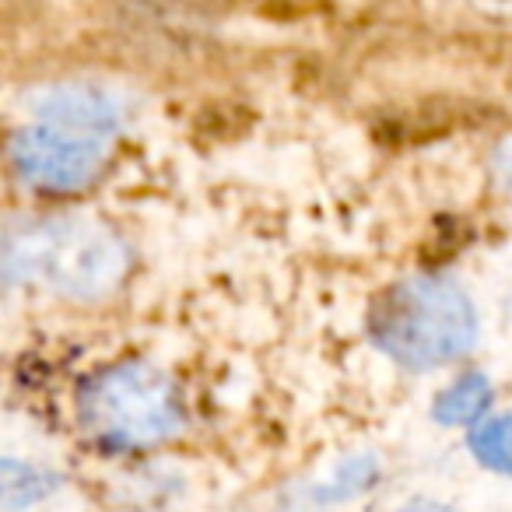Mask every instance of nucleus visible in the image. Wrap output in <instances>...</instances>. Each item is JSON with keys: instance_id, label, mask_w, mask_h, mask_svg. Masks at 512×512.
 Masks as SVG:
<instances>
[{"instance_id": "f257e3e1", "label": "nucleus", "mask_w": 512, "mask_h": 512, "mask_svg": "<svg viewBox=\"0 0 512 512\" xmlns=\"http://www.w3.org/2000/svg\"><path fill=\"white\" fill-rule=\"evenodd\" d=\"M32 116L36 123L11 141V158L25 183L53 193L92 183L123 127L120 99L95 85L46 88L32 102Z\"/></svg>"}, {"instance_id": "9d476101", "label": "nucleus", "mask_w": 512, "mask_h": 512, "mask_svg": "<svg viewBox=\"0 0 512 512\" xmlns=\"http://www.w3.org/2000/svg\"><path fill=\"white\" fill-rule=\"evenodd\" d=\"M400 512H456V509H449V505H442V502H432V498H414V502H407Z\"/></svg>"}, {"instance_id": "39448f33", "label": "nucleus", "mask_w": 512, "mask_h": 512, "mask_svg": "<svg viewBox=\"0 0 512 512\" xmlns=\"http://www.w3.org/2000/svg\"><path fill=\"white\" fill-rule=\"evenodd\" d=\"M491 404V383L481 372L460 376L439 400H435L432 414L439 425H474Z\"/></svg>"}, {"instance_id": "20e7f679", "label": "nucleus", "mask_w": 512, "mask_h": 512, "mask_svg": "<svg viewBox=\"0 0 512 512\" xmlns=\"http://www.w3.org/2000/svg\"><path fill=\"white\" fill-rule=\"evenodd\" d=\"M81 425L109 449H141L172 439L183 414L169 376L144 362H123L85 383Z\"/></svg>"}, {"instance_id": "1a4fd4ad", "label": "nucleus", "mask_w": 512, "mask_h": 512, "mask_svg": "<svg viewBox=\"0 0 512 512\" xmlns=\"http://www.w3.org/2000/svg\"><path fill=\"white\" fill-rule=\"evenodd\" d=\"M491 172H495L498 186H502L505 193H512V137H505L495 148V155H491Z\"/></svg>"}, {"instance_id": "6e6552de", "label": "nucleus", "mask_w": 512, "mask_h": 512, "mask_svg": "<svg viewBox=\"0 0 512 512\" xmlns=\"http://www.w3.org/2000/svg\"><path fill=\"white\" fill-rule=\"evenodd\" d=\"M379 467L372 456H355V460H344L341 470L334 474V481L323 484L320 491H316V498L320 502H341V498H351L358 495V491H365L372 481H376Z\"/></svg>"}, {"instance_id": "0eeeda50", "label": "nucleus", "mask_w": 512, "mask_h": 512, "mask_svg": "<svg viewBox=\"0 0 512 512\" xmlns=\"http://www.w3.org/2000/svg\"><path fill=\"white\" fill-rule=\"evenodd\" d=\"M57 477L46 474L39 467H25L18 460H4V505L8 509H22V505L39 502L43 495H50Z\"/></svg>"}, {"instance_id": "7ed1b4c3", "label": "nucleus", "mask_w": 512, "mask_h": 512, "mask_svg": "<svg viewBox=\"0 0 512 512\" xmlns=\"http://www.w3.org/2000/svg\"><path fill=\"white\" fill-rule=\"evenodd\" d=\"M127 256L102 225L85 218H50L8 242L11 281H29L67 299H99L123 278Z\"/></svg>"}, {"instance_id": "423d86ee", "label": "nucleus", "mask_w": 512, "mask_h": 512, "mask_svg": "<svg viewBox=\"0 0 512 512\" xmlns=\"http://www.w3.org/2000/svg\"><path fill=\"white\" fill-rule=\"evenodd\" d=\"M470 453L477 456L481 467L512 477V414L481 421L470 432Z\"/></svg>"}, {"instance_id": "f03ea898", "label": "nucleus", "mask_w": 512, "mask_h": 512, "mask_svg": "<svg viewBox=\"0 0 512 512\" xmlns=\"http://www.w3.org/2000/svg\"><path fill=\"white\" fill-rule=\"evenodd\" d=\"M369 330L393 362L407 369H439L474 348L477 316L453 281L407 278L376 299Z\"/></svg>"}]
</instances>
